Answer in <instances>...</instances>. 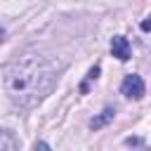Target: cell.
Instances as JSON below:
<instances>
[{"label": "cell", "instance_id": "cell-1", "mask_svg": "<svg viewBox=\"0 0 151 151\" xmlns=\"http://www.w3.org/2000/svg\"><path fill=\"white\" fill-rule=\"evenodd\" d=\"M54 83H57V64L33 52L17 57L2 71V85L7 97L24 109L42 101L52 92Z\"/></svg>", "mask_w": 151, "mask_h": 151}, {"label": "cell", "instance_id": "cell-2", "mask_svg": "<svg viewBox=\"0 0 151 151\" xmlns=\"http://www.w3.org/2000/svg\"><path fill=\"white\" fill-rule=\"evenodd\" d=\"M120 92H123L127 99H142V97H144V80H142L137 73H130V76L123 78Z\"/></svg>", "mask_w": 151, "mask_h": 151}, {"label": "cell", "instance_id": "cell-3", "mask_svg": "<svg viewBox=\"0 0 151 151\" xmlns=\"http://www.w3.org/2000/svg\"><path fill=\"white\" fill-rule=\"evenodd\" d=\"M111 52H113V57H118L120 61H127V59H130V42H127V38L113 35V40H111Z\"/></svg>", "mask_w": 151, "mask_h": 151}, {"label": "cell", "instance_id": "cell-4", "mask_svg": "<svg viewBox=\"0 0 151 151\" xmlns=\"http://www.w3.org/2000/svg\"><path fill=\"white\" fill-rule=\"evenodd\" d=\"M113 116H116V111H113L111 106H106V109H104V111H101L99 116H94V118L90 120V127H92V130H99V127L109 125V123L113 120Z\"/></svg>", "mask_w": 151, "mask_h": 151}, {"label": "cell", "instance_id": "cell-5", "mask_svg": "<svg viewBox=\"0 0 151 151\" xmlns=\"http://www.w3.org/2000/svg\"><path fill=\"white\" fill-rule=\"evenodd\" d=\"M17 146H19V144L12 142V132L5 130V132H2V142H0V151H14Z\"/></svg>", "mask_w": 151, "mask_h": 151}, {"label": "cell", "instance_id": "cell-6", "mask_svg": "<svg viewBox=\"0 0 151 151\" xmlns=\"http://www.w3.org/2000/svg\"><path fill=\"white\" fill-rule=\"evenodd\" d=\"M97 76H99V66L90 68V73H87V80H85V83L80 85V90H83V92H87V83H90V80H97Z\"/></svg>", "mask_w": 151, "mask_h": 151}, {"label": "cell", "instance_id": "cell-7", "mask_svg": "<svg viewBox=\"0 0 151 151\" xmlns=\"http://www.w3.org/2000/svg\"><path fill=\"white\" fill-rule=\"evenodd\" d=\"M125 144H127V146H142L144 142H142L139 137H127V139H125Z\"/></svg>", "mask_w": 151, "mask_h": 151}, {"label": "cell", "instance_id": "cell-8", "mask_svg": "<svg viewBox=\"0 0 151 151\" xmlns=\"http://www.w3.org/2000/svg\"><path fill=\"white\" fill-rule=\"evenodd\" d=\"M139 28H142V31H146V33L151 31V14H149V17H146V19H144V21L139 24Z\"/></svg>", "mask_w": 151, "mask_h": 151}]
</instances>
